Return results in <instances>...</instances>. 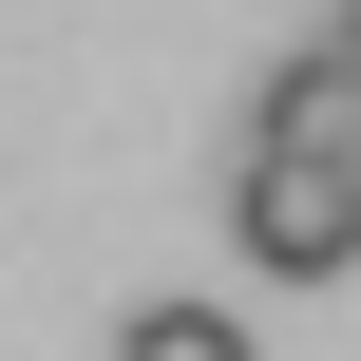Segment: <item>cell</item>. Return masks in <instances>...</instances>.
<instances>
[{"mask_svg": "<svg viewBox=\"0 0 361 361\" xmlns=\"http://www.w3.org/2000/svg\"><path fill=\"white\" fill-rule=\"evenodd\" d=\"M228 247L247 267H286V286H324V267H361V152H228Z\"/></svg>", "mask_w": 361, "mask_h": 361, "instance_id": "cell-1", "label": "cell"}, {"mask_svg": "<svg viewBox=\"0 0 361 361\" xmlns=\"http://www.w3.org/2000/svg\"><path fill=\"white\" fill-rule=\"evenodd\" d=\"M247 133H267V152H361V38H324V57H286V76L247 95Z\"/></svg>", "mask_w": 361, "mask_h": 361, "instance_id": "cell-2", "label": "cell"}, {"mask_svg": "<svg viewBox=\"0 0 361 361\" xmlns=\"http://www.w3.org/2000/svg\"><path fill=\"white\" fill-rule=\"evenodd\" d=\"M114 361H247V324H228V305H133Z\"/></svg>", "mask_w": 361, "mask_h": 361, "instance_id": "cell-3", "label": "cell"}, {"mask_svg": "<svg viewBox=\"0 0 361 361\" xmlns=\"http://www.w3.org/2000/svg\"><path fill=\"white\" fill-rule=\"evenodd\" d=\"M343 19H361V0H343Z\"/></svg>", "mask_w": 361, "mask_h": 361, "instance_id": "cell-4", "label": "cell"}]
</instances>
